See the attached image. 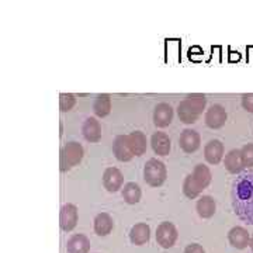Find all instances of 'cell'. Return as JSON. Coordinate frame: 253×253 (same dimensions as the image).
Segmentation results:
<instances>
[{
  "label": "cell",
  "mask_w": 253,
  "mask_h": 253,
  "mask_svg": "<svg viewBox=\"0 0 253 253\" xmlns=\"http://www.w3.org/2000/svg\"><path fill=\"white\" fill-rule=\"evenodd\" d=\"M234 210L241 219L253 224V173L238 177L232 190Z\"/></svg>",
  "instance_id": "cell-1"
},
{
  "label": "cell",
  "mask_w": 253,
  "mask_h": 253,
  "mask_svg": "<svg viewBox=\"0 0 253 253\" xmlns=\"http://www.w3.org/2000/svg\"><path fill=\"white\" fill-rule=\"evenodd\" d=\"M211 172L206 165L200 163L194 168L191 174H189L184 183H183V193L189 199H196L199 197L200 193L204 189H207L208 184L211 183Z\"/></svg>",
  "instance_id": "cell-2"
},
{
  "label": "cell",
  "mask_w": 253,
  "mask_h": 253,
  "mask_svg": "<svg viewBox=\"0 0 253 253\" xmlns=\"http://www.w3.org/2000/svg\"><path fill=\"white\" fill-rule=\"evenodd\" d=\"M207 104V99L204 94H190L180 101L177 107V114L180 121L184 124H194L201 116L203 110Z\"/></svg>",
  "instance_id": "cell-3"
},
{
  "label": "cell",
  "mask_w": 253,
  "mask_h": 253,
  "mask_svg": "<svg viewBox=\"0 0 253 253\" xmlns=\"http://www.w3.org/2000/svg\"><path fill=\"white\" fill-rule=\"evenodd\" d=\"M83 146L76 141L68 142L61 149V170L66 172L69 169H72L75 166H78L83 159Z\"/></svg>",
  "instance_id": "cell-4"
},
{
  "label": "cell",
  "mask_w": 253,
  "mask_h": 253,
  "mask_svg": "<svg viewBox=\"0 0 253 253\" xmlns=\"http://www.w3.org/2000/svg\"><path fill=\"white\" fill-rule=\"evenodd\" d=\"M166 177H168V170H166L165 163L158 159H149L145 163L144 179L149 186L159 187L165 183Z\"/></svg>",
  "instance_id": "cell-5"
},
{
  "label": "cell",
  "mask_w": 253,
  "mask_h": 253,
  "mask_svg": "<svg viewBox=\"0 0 253 253\" xmlns=\"http://www.w3.org/2000/svg\"><path fill=\"white\" fill-rule=\"evenodd\" d=\"M177 239V229L172 222H162L156 229V241L162 248H172Z\"/></svg>",
  "instance_id": "cell-6"
},
{
  "label": "cell",
  "mask_w": 253,
  "mask_h": 253,
  "mask_svg": "<svg viewBox=\"0 0 253 253\" xmlns=\"http://www.w3.org/2000/svg\"><path fill=\"white\" fill-rule=\"evenodd\" d=\"M226 117H228V116H226L225 109H224L222 106H219V104H214V106H211V107L207 110L206 118H204V120H206V124H207L210 128L218 129V128L225 126Z\"/></svg>",
  "instance_id": "cell-7"
},
{
  "label": "cell",
  "mask_w": 253,
  "mask_h": 253,
  "mask_svg": "<svg viewBox=\"0 0 253 253\" xmlns=\"http://www.w3.org/2000/svg\"><path fill=\"white\" fill-rule=\"evenodd\" d=\"M103 184L110 193H116L123 187L124 176L117 168H109V169L104 170V174H103Z\"/></svg>",
  "instance_id": "cell-8"
},
{
  "label": "cell",
  "mask_w": 253,
  "mask_h": 253,
  "mask_svg": "<svg viewBox=\"0 0 253 253\" xmlns=\"http://www.w3.org/2000/svg\"><path fill=\"white\" fill-rule=\"evenodd\" d=\"M59 221H61V228L65 232L72 231L73 228L76 226V224H78V208H76V206H73L71 203L65 204L61 208Z\"/></svg>",
  "instance_id": "cell-9"
},
{
  "label": "cell",
  "mask_w": 253,
  "mask_h": 253,
  "mask_svg": "<svg viewBox=\"0 0 253 253\" xmlns=\"http://www.w3.org/2000/svg\"><path fill=\"white\" fill-rule=\"evenodd\" d=\"M113 152L120 162H129L134 158V154H132L129 142H128V136L118 135L116 138V141L113 144Z\"/></svg>",
  "instance_id": "cell-10"
},
{
  "label": "cell",
  "mask_w": 253,
  "mask_h": 253,
  "mask_svg": "<svg viewBox=\"0 0 253 253\" xmlns=\"http://www.w3.org/2000/svg\"><path fill=\"white\" fill-rule=\"evenodd\" d=\"M200 135L197 131L194 129H184L181 132L180 139H179V144H180V148L186 152V154H193L196 152L200 148Z\"/></svg>",
  "instance_id": "cell-11"
},
{
  "label": "cell",
  "mask_w": 253,
  "mask_h": 253,
  "mask_svg": "<svg viewBox=\"0 0 253 253\" xmlns=\"http://www.w3.org/2000/svg\"><path fill=\"white\" fill-rule=\"evenodd\" d=\"M173 120V109L168 103H159L154 111V123L159 128L168 126Z\"/></svg>",
  "instance_id": "cell-12"
},
{
  "label": "cell",
  "mask_w": 253,
  "mask_h": 253,
  "mask_svg": "<svg viewBox=\"0 0 253 253\" xmlns=\"http://www.w3.org/2000/svg\"><path fill=\"white\" fill-rule=\"evenodd\" d=\"M204 156L208 163L218 165L222 161V156H224V144L218 139L210 141L204 148Z\"/></svg>",
  "instance_id": "cell-13"
},
{
  "label": "cell",
  "mask_w": 253,
  "mask_h": 253,
  "mask_svg": "<svg viewBox=\"0 0 253 253\" xmlns=\"http://www.w3.org/2000/svg\"><path fill=\"white\" fill-rule=\"evenodd\" d=\"M228 241L236 249H245L249 245V242H251V236H249V232L245 228H242V226H235V228H232L229 231Z\"/></svg>",
  "instance_id": "cell-14"
},
{
  "label": "cell",
  "mask_w": 253,
  "mask_h": 253,
  "mask_svg": "<svg viewBox=\"0 0 253 253\" xmlns=\"http://www.w3.org/2000/svg\"><path fill=\"white\" fill-rule=\"evenodd\" d=\"M83 135L84 138L89 141V142H99L100 138H101V126H100V123L97 121V118L89 117L84 124H83Z\"/></svg>",
  "instance_id": "cell-15"
},
{
  "label": "cell",
  "mask_w": 253,
  "mask_h": 253,
  "mask_svg": "<svg viewBox=\"0 0 253 253\" xmlns=\"http://www.w3.org/2000/svg\"><path fill=\"white\" fill-rule=\"evenodd\" d=\"M245 168L244 159H242V152L241 149H232L229 151L225 156V169L232 174L242 172Z\"/></svg>",
  "instance_id": "cell-16"
},
{
  "label": "cell",
  "mask_w": 253,
  "mask_h": 253,
  "mask_svg": "<svg viewBox=\"0 0 253 253\" xmlns=\"http://www.w3.org/2000/svg\"><path fill=\"white\" fill-rule=\"evenodd\" d=\"M151 145L154 148V152L161 156H166L170 152V138L165 132H155L151 138Z\"/></svg>",
  "instance_id": "cell-17"
},
{
  "label": "cell",
  "mask_w": 253,
  "mask_h": 253,
  "mask_svg": "<svg viewBox=\"0 0 253 253\" xmlns=\"http://www.w3.org/2000/svg\"><path fill=\"white\" fill-rule=\"evenodd\" d=\"M68 253H87L90 251V241L84 235H73L66 244Z\"/></svg>",
  "instance_id": "cell-18"
},
{
  "label": "cell",
  "mask_w": 253,
  "mask_h": 253,
  "mask_svg": "<svg viewBox=\"0 0 253 253\" xmlns=\"http://www.w3.org/2000/svg\"><path fill=\"white\" fill-rule=\"evenodd\" d=\"M126 136H128V142H129L134 156H141L146 152V136L144 135V132L134 131Z\"/></svg>",
  "instance_id": "cell-19"
},
{
  "label": "cell",
  "mask_w": 253,
  "mask_h": 253,
  "mask_svg": "<svg viewBox=\"0 0 253 253\" xmlns=\"http://www.w3.org/2000/svg\"><path fill=\"white\" fill-rule=\"evenodd\" d=\"M114 228V222L113 218L110 217L107 212H101L97 217L94 218V231L96 234L100 236L109 235L110 232Z\"/></svg>",
  "instance_id": "cell-20"
},
{
  "label": "cell",
  "mask_w": 253,
  "mask_h": 253,
  "mask_svg": "<svg viewBox=\"0 0 253 253\" xmlns=\"http://www.w3.org/2000/svg\"><path fill=\"white\" fill-rule=\"evenodd\" d=\"M151 236V229L146 224H136L131 228L129 232V239L134 245H144L149 241Z\"/></svg>",
  "instance_id": "cell-21"
},
{
  "label": "cell",
  "mask_w": 253,
  "mask_h": 253,
  "mask_svg": "<svg viewBox=\"0 0 253 253\" xmlns=\"http://www.w3.org/2000/svg\"><path fill=\"white\" fill-rule=\"evenodd\" d=\"M215 200L212 199L211 196H203L201 199L197 201V211L199 215L201 218H211L215 214Z\"/></svg>",
  "instance_id": "cell-22"
},
{
  "label": "cell",
  "mask_w": 253,
  "mask_h": 253,
  "mask_svg": "<svg viewBox=\"0 0 253 253\" xmlns=\"http://www.w3.org/2000/svg\"><path fill=\"white\" fill-rule=\"evenodd\" d=\"M93 110H94L97 117L103 118L109 116L110 111H111V99H110L109 94H99L94 100Z\"/></svg>",
  "instance_id": "cell-23"
},
{
  "label": "cell",
  "mask_w": 253,
  "mask_h": 253,
  "mask_svg": "<svg viewBox=\"0 0 253 253\" xmlns=\"http://www.w3.org/2000/svg\"><path fill=\"white\" fill-rule=\"evenodd\" d=\"M123 199L126 200L128 204H136L141 200V187L134 181H129V183L124 184Z\"/></svg>",
  "instance_id": "cell-24"
},
{
  "label": "cell",
  "mask_w": 253,
  "mask_h": 253,
  "mask_svg": "<svg viewBox=\"0 0 253 253\" xmlns=\"http://www.w3.org/2000/svg\"><path fill=\"white\" fill-rule=\"evenodd\" d=\"M75 103H76V99H75V96L71 94V93H61L59 94V109L63 113L72 110Z\"/></svg>",
  "instance_id": "cell-25"
},
{
  "label": "cell",
  "mask_w": 253,
  "mask_h": 253,
  "mask_svg": "<svg viewBox=\"0 0 253 253\" xmlns=\"http://www.w3.org/2000/svg\"><path fill=\"white\" fill-rule=\"evenodd\" d=\"M242 159H244L245 168H252L253 166V144H246L241 149Z\"/></svg>",
  "instance_id": "cell-26"
},
{
  "label": "cell",
  "mask_w": 253,
  "mask_h": 253,
  "mask_svg": "<svg viewBox=\"0 0 253 253\" xmlns=\"http://www.w3.org/2000/svg\"><path fill=\"white\" fill-rule=\"evenodd\" d=\"M242 106L246 111L249 113H253V93H249V94H244L242 96Z\"/></svg>",
  "instance_id": "cell-27"
},
{
  "label": "cell",
  "mask_w": 253,
  "mask_h": 253,
  "mask_svg": "<svg viewBox=\"0 0 253 253\" xmlns=\"http://www.w3.org/2000/svg\"><path fill=\"white\" fill-rule=\"evenodd\" d=\"M184 253H206V252H204L203 246H200V245L197 244H193V245H189V246L186 248Z\"/></svg>",
  "instance_id": "cell-28"
},
{
  "label": "cell",
  "mask_w": 253,
  "mask_h": 253,
  "mask_svg": "<svg viewBox=\"0 0 253 253\" xmlns=\"http://www.w3.org/2000/svg\"><path fill=\"white\" fill-rule=\"evenodd\" d=\"M249 246L252 248V251H253V236H252V238H251V242H249Z\"/></svg>",
  "instance_id": "cell-29"
}]
</instances>
